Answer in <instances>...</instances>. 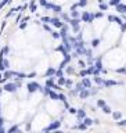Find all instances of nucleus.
Wrapping results in <instances>:
<instances>
[{"label": "nucleus", "instance_id": "10", "mask_svg": "<svg viewBox=\"0 0 126 133\" xmlns=\"http://www.w3.org/2000/svg\"><path fill=\"white\" fill-rule=\"evenodd\" d=\"M55 68L54 67H47V69H46V72H44V76H46V78H53V76H54L55 78Z\"/></svg>", "mask_w": 126, "mask_h": 133}, {"label": "nucleus", "instance_id": "13", "mask_svg": "<svg viewBox=\"0 0 126 133\" xmlns=\"http://www.w3.org/2000/svg\"><path fill=\"white\" fill-rule=\"evenodd\" d=\"M94 67H96V69H99L100 72H101V71L104 69V64H103V57H97V58H96Z\"/></svg>", "mask_w": 126, "mask_h": 133}, {"label": "nucleus", "instance_id": "54", "mask_svg": "<svg viewBox=\"0 0 126 133\" xmlns=\"http://www.w3.org/2000/svg\"><path fill=\"white\" fill-rule=\"evenodd\" d=\"M51 133H67V132H64V130H61V129H58V130H54V132H51Z\"/></svg>", "mask_w": 126, "mask_h": 133}, {"label": "nucleus", "instance_id": "61", "mask_svg": "<svg viewBox=\"0 0 126 133\" xmlns=\"http://www.w3.org/2000/svg\"><path fill=\"white\" fill-rule=\"evenodd\" d=\"M0 116H3V115H2V108H0Z\"/></svg>", "mask_w": 126, "mask_h": 133}, {"label": "nucleus", "instance_id": "1", "mask_svg": "<svg viewBox=\"0 0 126 133\" xmlns=\"http://www.w3.org/2000/svg\"><path fill=\"white\" fill-rule=\"evenodd\" d=\"M43 90V86H40L39 82H36V80H31V82L26 83V92L28 94H33L36 92H42Z\"/></svg>", "mask_w": 126, "mask_h": 133}, {"label": "nucleus", "instance_id": "37", "mask_svg": "<svg viewBox=\"0 0 126 133\" xmlns=\"http://www.w3.org/2000/svg\"><path fill=\"white\" fill-rule=\"evenodd\" d=\"M105 106H107V101H105L104 99H99V100H97V107L103 108V107H105Z\"/></svg>", "mask_w": 126, "mask_h": 133}, {"label": "nucleus", "instance_id": "30", "mask_svg": "<svg viewBox=\"0 0 126 133\" xmlns=\"http://www.w3.org/2000/svg\"><path fill=\"white\" fill-rule=\"evenodd\" d=\"M122 3V0H108V6H112V7H116Z\"/></svg>", "mask_w": 126, "mask_h": 133}, {"label": "nucleus", "instance_id": "18", "mask_svg": "<svg viewBox=\"0 0 126 133\" xmlns=\"http://www.w3.org/2000/svg\"><path fill=\"white\" fill-rule=\"evenodd\" d=\"M104 78H101V76H94V78H93V82H94L96 85H99V89H101V87H104Z\"/></svg>", "mask_w": 126, "mask_h": 133}, {"label": "nucleus", "instance_id": "3", "mask_svg": "<svg viewBox=\"0 0 126 133\" xmlns=\"http://www.w3.org/2000/svg\"><path fill=\"white\" fill-rule=\"evenodd\" d=\"M3 90H4V93H10V94H15L19 89L17 87V85L15 82H7L4 86H3Z\"/></svg>", "mask_w": 126, "mask_h": 133}, {"label": "nucleus", "instance_id": "9", "mask_svg": "<svg viewBox=\"0 0 126 133\" xmlns=\"http://www.w3.org/2000/svg\"><path fill=\"white\" fill-rule=\"evenodd\" d=\"M15 74H17V71H11V69H7V71H4L3 72V78L4 79H14L15 78Z\"/></svg>", "mask_w": 126, "mask_h": 133}, {"label": "nucleus", "instance_id": "63", "mask_svg": "<svg viewBox=\"0 0 126 133\" xmlns=\"http://www.w3.org/2000/svg\"><path fill=\"white\" fill-rule=\"evenodd\" d=\"M67 133H74V132H67Z\"/></svg>", "mask_w": 126, "mask_h": 133}, {"label": "nucleus", "instance_id": "11", "mask_svg": "<svg viewBox=\"0 0 126 133\" xmlns=\"http://www.w3.org/2000/svg\"><path fill=\"white\" fill-rule=\"evenodd\" d=\"M9 53H10V46H9V44H4V46L2 47V50H0V58L7 57Z\"/></svg>", "mask_w": 126, "mask_h": 133}, {"label": "nucleus", "instance_id": "6", "mask_svg": "<svg viewBox=\"0 0 126 133\" xmlns=\"http://www.w3.org/2000/svg\"><path fill=\"white\" fill-rule=\"evenodd\" d=\"M50 25H51V26H54L55 29H61V28L65 25V22L61 21V18H60V17H51V22H50Z\"/></svg>", "mask_w": 126, "mask_h": 133}, {"label": "nucleus", "instance_id": "41", "mask_svg": "<svg viewBox=\"0 0 126 133\" xmlns=\"http://www.w3.org/2000/svg\"><path fill=\"white\" fill-rule=\"evenodd\" d=\"M76 112H78V108H75V107H69L68 108V114H71V115H76Z\"/></svg>", "mask_w": 126, "mask_h": 133}, {"label": "nucleus", "instance_id": "52", "mask_svg": "<svg viewBox=\"0 0 126 133\" xmlns=\"http://www.w3.org/2000/svg\"><path fill=\"white\" fill-rule=\"evenodd\" d=\"M33 76H36V72H32V74H26V79H32Z\"/></svg>", "mask_w": 126, "mask_h": 133}, {"label": "nucleus", "instance_id": "28", "mask_svg": "<svg viewBox=\"0 0 126 133\" xmlns=\"http://www.w3.org/2000/svg\"><path fill=\"white\" fill-rule=\"evenodd\" d=\"M62 76H65V72H64V69H60V68H57V71H55V79L62 78Z\"/></svg>", "mask_w": 126, "mask_h": 133}, {"label": "nucleus", "instance_id": "20", "mask_svg": "<svg viewBox=\"0 0 126 133\" xmlns=\"http://www.w3.org/2000/svg\"><path fill=\"white\" fill-rule=\"evenodd\" d=\"M58 101L62 104V106H64V104H67V103H69V101H68L67 94H64L62 92H60V93H58Z\"/></svg>", "mask_w": 126, "mask_h": 133}, {"label": "nucleus", "instance_id": "44", "mask_svg": "<svg viewBox=\"0 0 126 133\" xmlns=\"http://www.w3.org/2000/svg\"><path fill=\"white\" fill-rule=\"evenodd\" d=\"M89 90H90V96H96L97 93H99L100 89L99 87H92V89H89Z\"/></svg>", "mask_w": 126, "mask_h": 133}, {"label": "nucleus", "instance_id": "8", "mask_svg": "<svg viewBox=\"0 0 126 133\" xmlns=\"http://www.w3.org/2000/svg\"><path fill=\"white\" fill-rule=\"evenodd\" d=\"M76 118H78V122H82V121L85 119V118H86V111H85L83 110V108H78V112H76Z\"/></svg>", "mask_w": 126, "mask_h": 133}, {"label": "nucleus", "instance_id": "25", "mask_svg": "<svg viewBox=\"0 0 126 133\" xmlns=\"http://www.w3.org/2000/svg\"><path fill=\"white\" fill-rule=\"evenodd\" d=\"M55 51H60V53H62V57H64L65 54H69V53H67V50H65V47H64V44H62V43H61L60 46H57V47H55Z\"/></svg>", "mask_w": 126, "mask_h": 133}, {"label": "nucleus", "instance_id": "33", "mask_svg": "<svg viewBox=\"0 0 126 133\" xmlns=\"http://www.w3.org/2000/svg\"><path fill=\"white\" fill-rule=\"evenodd\" d=\"M78 67L80 68V69H85V68H87V62H85L83 60L78 58Z\"/></svg>", "mask_w": 126, "mask_h": 133}, {"label": "nucleus", "instance_id": "49", "mask_svg": "<svg viewBox=\"0 0 126 133\" xmlns=\"http://www.w3.org/2000/svg\"><path fill=\"white\" fill-rule=\"evenodd\" d=\"M69 96H71V97H75V96H79V93L75 90V89H71V90H69Z\"/></svg>", "mask_w": 126, "mask_h": 133}, {"label": "nucleus", "instance_id": "19", "mask_svg": "<svg viewBox=\"0 0 126 133\" xmlns=\"http://www.w3.org/2000/svg\"><path fill=\"white\" fill-rule=\"evenodd\" d=\"M115 10H116L121 15H122V14H125V15H126V3H121L119 6H116V7H115Z\"/></svg>", "mask_w": 126, "mask_h": 133}, {"label": "nucleus", "instance_id": "43", "mask_svg": "<svg viewBox=\"0 0 126 133\" xmlns=\"http://www.w3.org/2000/svg\"><path fill=\"white\" fill-rule=\"evenodd\" d=\"M116 74H125L126 75V67H121V68H116L115 69Z\"/></svg>", "mask_w": 126, "mask_h": 133}, {"label": "nucleus", "instance_id": "45", "mask_svg": "<svg viewBox=\"0 0 126 133\" xmlns=\"http://www.w3.org/2000/svg\"><path fill=\"white\" fill-rule=\"evenodd\" d=\"M78 9H79L78 2H76V3H72V4L69 6V11H74V10H78Z\"/></svg>", "mask_w": 126, "mask_h": 133}, {"label": "nucleus", "instance_id": "26", "mask_svg": "<svg viewBox=\"0 0 126 133\" xmlns=\"http://www.w3.org/2000/svg\"><path fill=\"white\" fill-rule=\"evenodd\" d=\"M111 115H112L114 121H121V119H122V112H121V111H114Z\"/></svg>", "mask_w": 126, "mask_h": 133}, {"label": "nucleus", "instance_id": "24", "mask_svg": "<svg viewBox=\"0 0 126 133\" xmlns=\"http://www.w3.org/2000/svg\"><path fill=\"white\" fill-rule=\"evenodd\" d=\"M29 10H31V13H36V10H38L36 0H31V2H29Z\"/></svg>", "mask_w": 126, "mask_h": 133}, {"label": "nucleus", "instance_id": "42", "mask_svg": "<svg viewBox=\"0 0 126 133\" xmlns=\"http://www.w3.org/2000/svg\"><path fill=\"white\" fill-rule=\"evenodd\" d=\"M94 17H96V19H100V18H103L104 17V13H103V11H96V13H94Z\"/></svg>", "mask_w": 126, "mask_h": 133}, {"label": "nucleus", "instance_id": "2", "mask_svg": "<svg viewBox=\"0 0 126 133\" xmlns=\"http://www.w3.org/2000/svg\"><path fill=\"white\" fill-rule=\"evenodd\" d=\"M94 13H92V11H83L82 13V17H80V21L87 24V25H92L93 22H94Z\"/></svg>", "mask_w": 126, "mask_h": 133}, {"label": "nucleus", "instance_id": "4", "mask_svg": "<svg viewBox=\"0 0 126 133\" xmlns=\"http://www.w3.org/2000/svg\"><path fill=\"white\" fill-rule=\"evenodd\" d=\"M80 19H76V18H71V21H69V24H68V25H69V28L72 29V32H74V33H79L80 32Z\"/></svg>", "mask_w": 126, "mask_h": 133}, {"label": "nucleus", "instance_id": "55", "mask_svg": "<svg viewBox=\"0 0 126 133\" xmlns=\"http://www.w3.org/2000/svg\"><path fill=\"white\" fill-rule=\"evenodd\" d=\"M93 122H94V125H99L100 121H99V119H93Z\"/></svg>", "mask_w": 126, "mask_h": 133}, {"label": "nucleus", "instance_id": "56", "mask_svg": "<svg viewBox=\"0 0 126 133\" xmlns=\"http://www.w3.org/2000/svg\"><path fill=\"white\" fill-rule=\"evenodd\" d=\"M0 133H7V130H6L4 128H2V129H0Z\"/></svg>", "mask_w": 126, "mask_h": 133}, {"label": "nucleus", "instance_id": "23", "mask_svg": "<svg viewBox=\"0 0 126 133\" xmlns=\"http://www.w3.org/2000/svg\"><path fill=\"white\" fill-rule=\"evenodd\" d=\"M64 72H65V74H68V75H74V74H75V68L72 67L71 64H68L67 68L64 69Z\"/></svg>", "mask_w": 126, "mask_h": 133}, {"label": "nucleus", "instance_id": "58", "mask_svg": "<svg viewBox=\"0 0 126 133\" xmlns=\"http://www.w3.org/2000/svg\"><path fill=\"white\" fill-rule=\"evenodd\" d=\"M97 3H99V4H101V3H104V0H97Z\"/></svg>", "mask_w": 126, "mask_h": 133}, {"label": "nucleus", "instance_id": "47", "mask_svg": "<svg viewBox=\"0 0 126 133\" xmlns=\"http://www.w3.org/2000/svg\"><path fill=\"white\" fill-rule=\"evenodd\" d=\"M26 28H28V22L21 21V24H19V29H26Z\"/></svg>", "mask_w": 126, "mask_h": 133}, {"label": "nucleus", "instance_id": "40", "mask_svg": "<svg viewBox=\"0 0 126 133\" xmlns=\"http://www.w3.org/2000/svg\"><path fill=\"white\" fill-rule=\"evenodd\" d=\"M78 4L80 9H85L87 4H89V0H78Z\"/></svg>", "mask_w": 126, "mask_h": 133}, {"label": "nucleus", "instance_id": "27", "mask_svg": "<svg viewBox=\"0 0 126 133\" xmlns=\"http://www.w3.org/2000/svg\"><path fill=\"white\" fill-rule=\"evenodd\" d=\"M82 122H83L85 125H86L87 128H90L92 125H94V122H93V119H92V118H89V116H86V118H85V119L82 121Z\"/></svg>", "mask_w": 126, "mask_h": 133}, {"label": "nucleus", "instance_id": "35", "mask_svg": "<svg viewBox=\"0 0 126 133\" xmlns=\"http://www.w3.org/2000/svg\"><path fill=\"white\" fill-rule=\"evenodd\" d=\"M65 82H67V78H65V76L57 79V85H58V86H65Z\"/></svg>", "mask_w": 126, "mask_h": 133}, {"label": "nucleus", "instance_id": "32", "mask_svg": "<svg viewBox=\"0 0 126 133\" xmlns=\"http://www.w3.org/2000/svg\"><path fill=\"white\" fill-rule=\"evenodd\" d=\"M108 7H109V6H108V3H105V2H104V3H101V4H99V10L104 13V11H107V10H108Z\"/></svg>", "mask_w": 126, "mask_h": 133}, {"label": "nucleus", "instance_id": "17", "mask_svg": "<svg viewBox=\"0 0 126 133\" xmlns=\"http://www.w3.org/2000/svg\"><path fill=\"white\" fill-rule=\"evenodd\" d=\"M100 43H101V39L100 38H93L90 40V47H92V49H97V47L100 46Z\"/></svg>", "mask_w": 126, "mask_h": 133}, {"label": "nucleus", "instance_id": "48", "mask_svg": "<svg viewBox=\"0 0 126 133\" xmlns=\"http://www.w3.org/2000/svg\"><path fill=\"white\" fill-rule=\"evenodd\" d=\"M38 3H39V4L42 6V7H44V9H46V6L48 4V2H47V0H38Z\"/></svg>", "mask_w": 126, "mask_h": 133}, {"label": "nucleus", "instance_id": "15", "mask_svg": "<svg viewBox=\"0 0 126 133\" xmlns=\"http://www.w3.org/2000/svg\"><path fill=\"white\" fill-rule=\"evenodd\" d=\"M82 85H83V87L85 89H92L93 87V83H92V80H90V78H82Z\"/></svg>", "mask_w": 126, "mask_h": 133}, {"label": "nucleus", "instance_id": "21", "mask_svg": "<svg viewBox=\"0 0 126 133\" xmlns=\"http://www.w3.org/2000/svg\"><path fill=\"white\" fill-rule=\"evenodd\" d=\"M60 18H61V21H62V22H65V24H69V21H71L69 14H68V13H64V11L60 14Z\"/></svg>", "mask_w": 126, "mask_h": 133}, {"label": "nucleus", "instance_id": "57", "mask_svg": "<svg viewBox=\"0 0 126 133\" xmlns=\"http://www.w3.org/2000/svg\"><path fill=\"white\" fill-rule=\"evenodd\" d=\"M3 93H4V90H3V87H0V96H2Z\"/></svg>", "mask_w": 126, "mask_h": 133}, {"label": "nucleus", "instance_id": "50", "mask_svg": "<svg viewBox=\"0 0 126 133\" xmlns=\"http://www.w3.org/2000/svg\"><path fill=\"white\" fill-rule=\"evenodd\" d=\"M116 125H118V126H126V119H121V121H118Z\"/></svg>", "mask_w": 126, "mask_h": 133}, {"label": "nucleus", "instance_id": "16", "mask_svg": "<svg viewBox=\"0 0 126 133\" xmlns=\"http://www.w3.org/2000/svg\"><path fill=\"white\" fill-rule=\"evenodd\" d=\"M48 99L51 100V101H58V92H55V90H50V93H48V96H47Z\"/></svg>", "mask_w": 126, "mask_h": 133}, {"label": "nucleus", "instance_id": "51", "mask_svg": "<svg viewBox=\"0 0 126 133\" xmlns=\"http://www.w3.org/2000/svg\"><path fill=\"white\" fill-rule=\"evenodd\" d=\"M4 122H6L4 118H3V116H0V129H2V128H4Z\"/></svg>", "mask_w": 126, "mask_h": 133}, {"label": "nucleus", "instance_id": "22", "mask_svg": "<svg viewBox=\"0 0 126 133\" xmlns=\"http://www.w3.org/2000/svg\"><path fill=\"white\" fill-rule=\"evenodd\" d=\"M69 17H71V18H76V19H80V17H82V11H79V10H74V11H69Z\"/></svg>", "mask_w": 126, "mask_h": 133}, {"label": "nucleus", "instance_id": "31", "mask_svg": "<svg viewBox=\"0 0 126 133\" xmlns=\"http://www.w3.org/2000/svg\"><path fill=\"white\" fill-rule=\"evenodd\" d=\"M42 28H43V31H44V32H48V33H51V32H53L50 24H42Z\"/></svg>", "mask_w": 126, "mask_h": 133}, {"label": "nucleus", "instance_id": "14", "mask_svg": "<svg viewBox=\"0 0 126 133\" xmlns=\"http://www.w3.org/2000/svg\"><path fill=\"white\" fill-rule=\"evenodd\" d=\"M78 97H79L80 100H86V99H89V97H90V90H89V89H83V90L79 93Z\"/></svg>", "mask_w": 126, "mask_h": 133}, {"label": "nucleus", "instance_id": "62", "mask_svg": "<svg viewBox=\"0 0 126 133\" xmlns=\"http://www.w3.org/2000/svg\"><path fill=\"white\" fill-rule=\"evenodd\" d=\"M0 106H2V99H0Z\"/></svg>", "mask_w": 126, "mask_h": 133}, {"label": "nucleus", "instance_id": "34", "mask_svg": "<svg viewBox=\"0 0 126 133\" xmlns=\"http://www.w3.org/2000/svg\"><path fill=\"white\" fill-rule=\"evenodd\" d=\"M101 111H103L104 114H112V112H114V111H112V108L109 107L108 104H107V106H105V107H103V108H101Z\"/></svg>", "mask_w": 126, "mask_h": 133}, {"label": "nucleus", "instance_id": "64", "mask_svg": "<svg viewBox=\"0 0 126 133\" xmlns=\"http://www.w3.org/2000/svg\"><path fill=\"white\" fill-rule=\"evenodd\" d=\"M0 36H2V32H0Z\"/></svg>", "mask_w": 126, "mask_h": 133}, {"label": "nucleus", "instance_id": "59", "mask_svg": "<svg viewBox=\"0 0 126 133\" xmlns=\"http://www.w3.org/2000/svg\"><path fill=\"white\" fill-rule=\"evenodd\" d=\"M3 79V72H0V80Z\"/></svg>", "mask_w": 126, "mask_h": 133}, {"label": "nucleus", "instance_id": "39", "mask_svg": "<svg viewBox=\"0 0 126 133\" xmlns=\"http://www.w3.org/2000/svg\"><path fill=\"white\" fill-rule=\"evenodd\" d=\"M74 89H75L76 92H78V93H80V92H82V90H83L85 87H83V85H82V82H78V83L75 85V87H74Z\"/></svg>", "mask_w": 126, "mask_h": 133}, {"label": "nucleus", "instance_id": "7", "mask_svg": "<svg viewBox=\"0 0 126 133\" xmlns=\"http://www.w3.org/2000/svg\"><path fill=\"white\" fill-rule=\"evenodd\" d=\"M118 85H122V82H118V80H114V79L104 80V87H114V86H118Z\"/></svg>", "mask_w": 126, "mask_h": 133}, {"label": "nucleus", "instance_id": "53", "mask_svg": "<svg viewBox=\"0 0 126 133\" xmlns=\"http://www.w3.org/2000/svg\"><path fill=\"white\" fill-rule=\"evenodd\" d=\"M121 31H122V32H125V31H126V22H123V24L121 25Z\"/></svg>", "mask_w": 126, "mask_h": 133}, {"label": "nucleus", "instance_id": "29", "mask_svg": "<svg viewBox=\"0 0 126 133\" xmlns=\"http://www.w3.org/2000/svg\"><path fill=\"white\" fill-rule=\"evenodd\" d=\"M65 87L67 89H74V80H72L71 78H67V82H65Z\"/></svg>", "mask_w": 126, "mask_h": 133}, {"label": "nucleus", "instance_id": "38", "mask_svg": "<svg viewBox=\"0 0 126 133\" xmlns=\"http://www.w3.org/2000/svg\"><path fill=\"white\" fill-rule=\"evenodd\" d=\"M79 76H80V78H87V76H89L87 68H85V69H80V71H79Z\"/></svg>", "mask_w": 126, "mask_h": 133}, {"label": "nucleus", "instance_id": "46", "mask_svg": "<svg viewBox=\"0 0 126 133\" xmlns=\"http://www.w3.org/2000/svg\"><path fill=\"white\" fill-rule=\"evenodd\" d=\"M86 57L87 58H93V49H92V47L86 50Z\"/></svg>", "mask_w": 126, "mask_h": 133}, {"label": "nucleus", "instance_id": "5", "mask_svg": "<svg viewBox=\"0 0 126 133\" xmlns=\"http://www.w3.org/2000/svg\"><path fill=\"white\" fill-rule=\"evenodd\" d=\"M46 10L48 11H53L54 14H57V15H60L61 13H62V7H61L60 4H55V3H51V2H48V4L46 6Z\"/></svg>", "mask_w": 126, "mask_h": 133}, {"label": "nucleus", "instance_id": "36", "mask_svg": "<svg viewBox=\"0 0 126 133\" xmlns=\"http://www.w3.org/2000/svg\"><path fill=\"white\" fill-rule=\"evenodd\" d=\"M50 35H51V38H53V39H55V40H61V35H60V32L53 31Z\"/></svg>", "mask_w": 126, "mask_h": 133}, {"label": "nucleus", "instance_id": "12", "mask_svg": "<svg viewBox=\"0 0 126 133\" xmlns=\"http://www.w3.org/2000/svg\"><path fill=\"white\" fill-rule=\"evenodd\" d=\"M72 130H79V132H85L87 130V126L85 125L83 122H78L75 126H72Z\"/></svg>", "mask_w": 126, "mask_h": 133}, {"label": "nucleus", "instance_id": "60", "mask_svg": "<svg viewBox=\"0 0 126 133\" xmlns=\"http://www.w3.org/2000/svg\"><path fill=\"white\" fill-rule=\"evenodd\" d=\"M3 9V6H2V3H0V10H2Z\"/></svg>", "mask_w": 126, "mask_h": 133}]
</instances>
